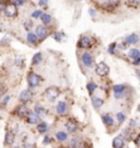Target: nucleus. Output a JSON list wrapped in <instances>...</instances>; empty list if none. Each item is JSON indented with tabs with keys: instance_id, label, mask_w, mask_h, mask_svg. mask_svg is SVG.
I'll list each match as a JSON object with an SVG mask.
<instances>
[{
	"instance_id": "obj_47",
	"label": "nucleus",
	"mask_w": 140,
	"mask_h": 148,
	"mask_svg": "<svg viewBox=\"0 0 140 148\" xmlns=\"http://www.w3.org/2000/svg\"><path fill=\"white\" fill-rule=\"evenodd\" d=\"M0 31H1V29H0Z\"/></svg>"
},
{
	"instance_id": "obj_38",
	"label": "nucleus",
	"mask_w": 140,
	"mask_h": 148,
	"mask_svg": "<svg viewBox=\"0 0 140 148\" xmlns=\"http://www.w3.org/2000/svg\"><path fill=\"white\" fill-rule=\"evenodd\" d=\"M40 5H42V7H44V5H46L47 3H48V0H40Z\"/></svg>"
},
{
	"instance_id": "obj_44",
	"label": "nucleus",
	"mask_w": 140,
	"mask_h": 148,
	"mask_svg": "<svg viewBox=\"0 0 140 148\" xmlns=\"http://www.w3.org/2000/svg\"><path fill=\"white\" fill-rule=\"evenodd\" d=\"M126 46H127V44H124V45H120V49H125V48H126Z\"/></svg>"
},
{
	"instance_id": "obj_39",
	"label": "nucleus",
	"mask_w": 140,
	"mask_h": 148,
	"mask_svg": "<svg viewBox=\"0 0 140 148\" xmlns=\"http://www.w3.org/2000/svg\"><path fill=\"white\" fill-rule=\"evenodd\" d=\"M5 5L3 3V1H2V0H0V11L3 10V9H5Z\"/></svg>"
},
{
	"instance_id": "obj_2",
	"label": "nucleus",
	"mask_w": 140,
	"mask_h": 148,
	"mask_svg": "<svg viewBox=\"0 0 140 148\" xmlns=\"http://www.w3.org/2000/svg\"><path fill=\"white\" fill-rule=\"evenodd\" d=\"M5 14L8 18H14L18 14V9H16V5L13 3H8L5 7Z\"/></svg>"
},
{
	"instance_id": "obj_7",
	"label": "nucleus",
	"mask_w": 140,
	"mask_h": 148,
	"mask_svg": "<svg viewBox=\"0 0 140 148\" xmlns=\"http://www.w3.org/2000/svg\"><path fill=\"white\" fill-rule=\"evenodd\" d=\"M40 120V116L37 115L35 112H27L26 114V121L29 124H36Z\"/></svg>"
},
{
	"instance_id": "obj_43",
	"label": "nucleus",
	"mask_w": 140,
	"mask_h": 148,
	"mask_svg": "<svg viewBox=\"0 0 140 148\" xmlns=\"http://www.w3.org/2000/svg\"><path fill=\"white\" fill-rule=\"evenodd\" d=\"M129 126H130V127H135V126H136V122H135V121H130Z\"/></svg>"
},
{
	"instance_id": "obj_40",
	"label": "nucleus",
	"mask_w": 140,
	"mask_h": 148,
	"mask_svg": "<svg viewBox=\"0 0 140 148\" xmlns=\"http://www.w3.org/2000/svg\"><path fill=\"white\" fill-rule=\"evenodd\" d=\"M24 148H35V145L34 144H26Z\"/></svg>"
},
{
	"instance_id": "obj_14",
	"label": "nucleus",
	"mask_w": 140,
	"mask_h": 148,
	"mask_svg": "<svg viewBox=\"0 0 140 148\" xmlns=\"http://www.w3.org/2000/svg\"><path fill=\"white\" fill-rule=\"evenodd\" d=\"M14 142V134L12 132H7L5 134V145H12Z\"/></svg>"
},
{
	"instance_id": "obj_1",
	"label": "nucleus",
	"mask_w": 140,
	"mask_h": 148,
	"mask_svg": "<svg viewBox=\"0 0 140 148\" xmlns=\"http://www.w3.org/2000/svg\"><path fill=\"white\" fill-rule=\"evenodd\" d=\"M59 95H60V90L58 89L57 87H49L44 92V95L46 97L47 100L49 101L56 100L58 97H59Z\"/></svg>"
},
{
	"instance_id": "obj_27",
	"label": "nucleus",
	"mask_w": 140,
	"mask_h": 148,
	"mask_svg": "<svg viewBox=\"0 0 140 148\" xmlns=\"http://www.w3.org/2000/svg\"><path fill=\"white\" fill-rule=\"evenodd\" d=\"M87 88H88V91L90 95H92L94 92V90L96 89V85L94 84V82H89L88 85H87Z\"/></svg>"
},
{
	"instance_id": "obj_3",
	"label": "nucleus",
	"mask_w": 140,
	"mask_h": 148,
	"mask_svg": "<svg viewBox=\"0 0 140 148\" xmlns=\"http://www.w3.org/2000/svg\"><path fill=\"white\" fill-rule=\"evenodd\" d=\"M95 71H96V74L99 75V76L104 77V76H107V75H109V67L105 63L101 62V63L98 64V66H96V68H95Z\"/></svg>"
},
{
	"instance_id": "obj_4",
	"label": "nucleus",
	"mask_w": 140,
	"mask_h": 148,
	"mask_svg": "<svg viewBox=\"0 0 140 148\" xmlns=\"http://www.w3.org/2000/svg\"><path fill=\"white\" fill-rule=\"evenodd\" d=\"M42 78L38 76V75L34 74V73H31L27 76V84L30 87H37L41 82Z\"/></svg>"
},
{
	"instance_id": "obj_21",
	"label": "nucleus",
	"mask_w": 140,
	"mask_h": 148,
	"mask_svg": "<svg viewBox=\"0 0 140 148\" xmlns=\"http://www.w3.org/2000/svg\"><path fill=\"white\" fill-rule=\"evenodd\" d=\"M102 120H103L104 124H106V125H113V123H114V120H113V117L109 115V114H105L102 116Z\"/></svg>"
},
{
	"instance_id": "obj_30",
	"label": "nucleus",
	"mask_w": 140,
	"mask_h": 148,
	"mask_svg": "<svg viewBox=\"0 0 140 148\" xmlns=\"http://www.w3.org/2000/svg\"><path fill=\"white\" fill-rule=\"evenodd\" d=\"M33 27V22L31 20H26L24 22V29H25L26 31H29V30H31V27Z\"/></svg>"
},
{
	"instance_id": "obj_32",
	"label": "nucleus",
	"mask_w": 140,
	"mask_h": 148,
	"mask_svg": "<svg viewBox=\"0 0 140 148\" xmlns=\"http://www.w3.org/2000/svg\"><path fill=\"white\" fill-rule=\"evenodd\" d=\"M10 95H5V97H3V98H2V100H1V104H2V106H5V104H7V103H8V102H9V100H10Z\"/></svg>"
},
{
	"instance_id": "obj_25",
	"label": "nucleus",
	"mask_w": 140,
	"mask_h": 148,
	"mask_svg": "<svg viewBox=\"0 0 140 148\" xmlns=\"http://www.w3.org/2000/svg\"><path fill=\"white\" fill-rule=\"evenodd\" d=\"M113 90H114V92L117 95V93H123L125 91V87L123 85H116L113 87Z\"/></svg>"
},
{
	"instance_id": "obj_16",
	"label": "nucleus",
	"mask_w": 140,
	"mask_h": 148,
	"mask_svg": "<svg viewBox=\"0 0 140 148\" xmlns=\"http://www.w3.org/2000/svg\"><path fill=\"white\" fill-rule=\"evenodd\" d=\"M27 106H18V109H16V114L19 115V116H25L26 114H27Z\"/></svg>"
},
{
	"instance_id": "obj_22",
	"label": "nucleus",
	"mask_w": 140,
	"mask_h": 148,
	"mask_svg": "<svg viewBox=\"0 0 140 148\" xmlns=\"http://www.w3.org/2000/svg\"><path fill=\"white\" fill-rule=\"evenodd\" d=\"M26 38H27V41L31 43V44H34V45H36L37 37H36V35H35L34 33H29V34H27V36H26Z\"/></svg>"
},
{
	"instance_id": "obj_15",
	"label": "nucleus",
	"mask_w": 140,
	"mask_h": 148,
	"mask_svg": "<svg viewBox=\"0 0 140 148\" xmlns=\"http://www.w3.org/2000/svg\"><path fill=\"white\" fill-rule=\"evenodd\" d=\"M34 111L38 116H45L46 115V110L41 106V104H36L34 106Z\"/></svg>"
},
{
	"instance_id": "obj_36",
	"label": "nucleus",
	"mask_w": 140,
	"mask_h": 148,
	"mask_svg": "<svg viewBox=\"0 0 140 148\" xmlns=\"http://www.w3.org/2000/svg\"><path fill=\"white\" fill-rule=\"evenodd\" d=\"M23 64V59L21 58V57H16V66H21Z\"/></svg>"
},
{
	"instance_id": "obj_45",
	"label": "nucleus",
	"mask_w": 140,
	"mask_h": 148,
	"mask_svg": "<svg viewBox=\"0 0 140 148\" xmlns=\"http://www.w3.org/2000/svg\"><path fill=\"white\" fill-rule=\"evenodd\" d=\"M138 140H139V137H137V138H136V140H135L136 145H137V146H138Z\"/></svg>"
},
{
	"instance_id": "obj_19",
	"label": "nucleus",
	"mask_w": 140,
	"mask_h": 148,
	"mask_svg": "<svg viewBox=\"0 0 140 148\" xmlns=\"http://www.w3.org/2000/svg\"><path fill=\"white\" fill-rule=\"evenodd\" d=\"M128 56H129L131 59H136V58H139L140 56V52L137 49V48H131L128 53Z\"/></svg>"
},
{
	"instance_id": "obj_33",
	"label": "nucleus",
	"mask_w": 140,
	"mask_h": 148,
	"mask_svg": "<svg viewBox=\"0 0 140 148\" xmlns=\"http://www.w3.org/2000/svg\"><path fill=\"white\" fill-rule=\"evenodd\" d=\"M116 46H117V44H116V43H112L109 47V53H111V54L114 53V51L116 49Z\"/></svg>"
},
{
	"instance_id": "obj_37",
	"label": "nucleus",
	"mask_w": 140,
	"mask_h": 148,
	"mask_svg": "<svg viewBox=\"0 0 140 148\" xmlns=\"http://www.w3.org/2000/svg\"><path fill=\"white\" fill-rule=\"evenodd\" d=\"M51 142H52V138L48 137V136H45L44 140H43V144H44V145H47V144H49Z\"/></svg>"
},
{
	"instance_id": "obj_12",
	"label": "nucleus",
	"mask_w": 140,
	"mask_h": 148,
	"mask_svg": "<svg viewBox=\"0 0 140 148\" xmlns=\"http://www.w3.org/2000/svg\"><path fill=\"white\" fill-rule=\"evenodd\" d=\"M56 111H57V113L58 114H60V115L65 114V113L67 112V103H66V102H64V101L59 102L57 108H56Z\"/></svg>"
},
{
	"instance_id": "obj_11",
	"label": "nucleus",
	"mask_w": 140,
	"mask_h": 148,
	"mask_svg": "<svg viewBox=\"0 0 140 148\" xmlns=\"http://www.w3.org/2000/svg\"><path fill=\"white\" fill-rule=\"evenodd\" d=\"M124 146V137L122 136H116L113 139V147L114 148H123Z\"/></svg>"
},
{
	"instance_id": "obj_28",
	"label": "nucleus",
	"mask_w": 140,
	"mask_h": 148,
	"mask_svg": "<svg viewBox=\"0 0 140 148\" xmlns=\"http://www.w3.org/2000/svg\"><path fill=\"white\" fill-rule=\"evenodd\" d=\"M120 0H109L107 1V5H109V7H111V8H115V7H117V5H120Z\"/></svg>"
},
{
	"instance_id": "obj_26",
	"label": "nucleus",
	"mask_w": 140,
	"mask_h": 148,
	"mask_svg": "<svg viewBox=\"0 0 140 148\" xmlns=\"http://www.w3.org/2000/svg\"><path fill=\"white\" fill-rule=\"evenodd\" d=\"M53 36H54V38H55L57 42H61V41H64L65 35H64V33H61V32H56Z\"/></svg>"
},
{
	"instance_id": "obj_29",
	"label": "nucleus",
	"mask_w": 140,
	"mask_h": 148,
	"mask_svg": "<svg viewBox=\"0 0 140 148\" xmlns=\"http://www.w3.org/2000/svg\"><path fill=\"white\" fill-rule=\"evenodd\" d=\"M116 116H117V120H118V122H120V123H123V122L126 120V115H125L123 112L117 113V115H116Z\"/></svg>"
},
{
	"instance_id": "obj_24",
	"label": "nucleus",
	"mask_w": 140,
	"mask_h": 148,
	"mask_svg": "<svg viewBox=\"0 0 140 148\" xmlns=\"http://www.w3.org/2000/svg\"><path fill=\"white\" fill-rule=\"evenodd\" d=\"M56 137H57V139L59 142H65V140L67 139L68 136L65 132H58L57 134H56Z\"/></svg>"
},
{
	"instance_id": "obj_34",
	"label": "nucleus",
	"mask_w": 140,
	"mask_h": 148,
	"mask_svg": "<svg viewBox=\"0 0 140 148\" xmlns=\"http://www.w3.org/2000/svg\"><path fill=\"white\" fill-rule=\"evenodd\" d=\"M128 2H129V5H132V7H138L139 0H128Z\"/></svg>"
},
{
	"instance_id": "obj_31",
	"label": "nucleus",
	"mask_w": 140,
	"mask_h": 148,
	"mask_svg": "<svg viewBox=\"0 0 140 148\" xmlns=\"http://www.w3.org/2000/svg\"><path fill=\"white\" fill-rule=\"evenodd\" d=\"M42 12L41 10H35L33 13H32V18H34V19H38V18H41V16H42Z\"/></svg>"
},
{
	"instance_id": "obj_46",
	"label": "nucleus",
	"mask_w": 140,
	"mask_h": 148,
	"mask_svg": "<svg viewBox=\"0 0 140 148\" xmlns=\"http://www.w3.org/2000/svg\"><path fill=\"white\" fill-rule=\"evenodd\" d=\"M16 148H20V147H16Z\"/></svg>"
},
{
	"instance_id": "obj_42",
	"label": "nucleus",
	"mask_w": 140,
	"mask_h": 148,
	"mask_svg": "<svg viewBox=\"0 0 140 148\" xmlns=\"http://www.w3.org/2000/svg\"><path fill=\"white\" fill-rule=\"evenodd\" d=\"M132 64H134V65H137V66H138V65L140 64V58H136V59H134V62H132Z\"/></svg>"
},
{
	"instance_id": "obj_6",
	"label": "nucleus",
	"mask_w": 140,
	"mask_h": 148,
	"mask_svg": "<svg viewBox=\"0 0 140 148\" xmlns=\"http://www.w3.org/2000/svg\"><path fill=\"white\" fill-rule=\"evenodd\" d=\"M36 37L37 38H40V40H44L45 37L48 35V31H47V29L45 27H43V25H38L36 27Z\"/></svg>"
},
{
	"instance_id": "obj_5",
	"label": "nucleus",
	"mask_w": 140,
	"mask_h": 148,
	"mask_svg": "<svg viewBox=\"0 0 140 148\" xmlns=\"http://www.w3.org/2000/svg\"><path fill=\"white\" fill-rule=\"evenodd\" d=\"M32 97H33V93H32L31 90L26 89L24 91H22L21 92L20 97H19V100L21 102H23V103H26V102H29V101L32 99Z\"/></svg>"
},
{
	"instance_id": "obj_10",
	"label": "nucleus",
	"mask_w": 140,
	"mask_h": 148,
	"mask_svg": "<svg viewBox=\"0 0 140 148\" xmlns=\"http://www.w3.org/2000/svg\"><path fill=\"white\" fill-rule=\"evenodd\" d=\"M66 128H67L68 132L74 133L77 131V128H78V124L74 121H72V120H69V121L66 123Z\"/></svg>"
},
{
	"instance_id": "obj_18",
	"label": "nucleus",
	"mask_w": 140,
	"mask_h": 148,
	"mask_svg": "<svg viewBox=\"0 0 140 148\" xmlns=\"http://www.w3.org/2000/svg\"><path fill=\"white\" fill-rule=\"evenodd\" d=\"M92 103H93V106L95 109H100L102 108V106L104 104V101L101 99V98H92Z\"/></svg>"
},
{
	"instance_id": "obj_41",
	"label": "nucleus",
	"mask_w": 140,
	"mask_h": 148,
	"mask_svg": "<svg viewBox=\"0 0 140 148\" xmlns=\"http://www.w3.org/2000/svg\"><path fill=\"white\" fill-rule=\"evenodd\" d=\"M89 12H90L91 16H96V12H95L93 9H90V10H89Z\"/></svg>"
},
{
	"instance_id": "obj_13",
	"label": "nucleus",
	"mask_w": 140,
	"mask_h": 148,
	"mask_svg": "<svg viewBox=\"0 0 140 148\" xmlns=\"http://www.w3.org/2000/svg\"><path fill=\"white\" fill-rule=\"evenodd\" d=\"M125 41H126V44H137L138 41H139V37L136 33H134L131 35H128L125 38Z\"/></svg>"
},
{
	"instance_id": "obj_35",
	"label": "nucleus",
	"mask_w": 140,
	"mask_h": 148,
	"mask_svg": "<svg viewBox=\"0 0 140 148\" xmlns=\"http://www.w3.org/2000/svg\"><path fill=\"white\" fill-rule=\"evenodd\" d=\"M24 3V0H13V5H16V7H20Z\"/></svg>"
},
{
	"instance_id": "obj_17",
	"label": "nucleus",
	"mask_w": 140,
	"mask_h": 148,
	"mask_svg": "<svg viewBox=\"0 0 140 148\" xmlns=\"http://www.w3.org/2000/svg\"><path fill=\"white\" fill-rule=\"evenodd\" d=\"M41 20L44 25H48V24H51V22H52V16H49V14H47V13H42Z\"/></svg>"
},
{
	"instance_id": "obj_9",
	"label": "nucleus",
	"mask_w": 140,
	"mask_h": 148,
	"mask_svg": "<svg viewBox=\"0 0 140 148\" xmlns=\"http://www.w3.org/2000/svg\"><path fill=\"white\" fill-rule=\"evenodd\" d=\"M78 46L81 48H89L91 47V41L87 36H82L78 41Z\"/></svg>"
},
{
	"instance_id": "obj_23",
	"label": "nucleus",
	"mask_w": 140,
	"mask_h": 148,
	"mask_svg": "<svg viewBox=\"0 0 140 148\" xmlns=\"http://www.w3.org/2000/svg\"><path fill=\"white\" fill-rule=\"evenodd\" d=\"M37 131L40 133H45L47 131V123L45 122H42L37 125Z\"/></svg>"
},
{
	"instance_id": "obj_8",
	"label": "nucleus",
	"mask_w": 140,
	"mask_h": 148,
	"mask_svg": "<svg viewBox=\"0 0 140 148\" xmlns=\"http://www.w3.org/2000/svg\"><path fill=\"white\" fill-rule=\"evenodd\" d=\"M82 63L84 66H87V67H91L92 66V64H93V57H92V55L90 53H84L82 55Z\"/></svg>"
},
{
	"instance_id": "obj_20",
	"label": "nucleus",
	"mask_w": 140,
	"mask_h": 148,
	"mask_svg": "<svg viewBox=\"0 0 140 148\" xmlns=\"http://www.w3.org/2000/svg\"><path fill=\"white\" fill-rule=\"evenodd\" d=\"M42 60H43L42 53H36L34 56H33V58H32V64H33V65H38Z\"/></svg>"
}]
</instances>
